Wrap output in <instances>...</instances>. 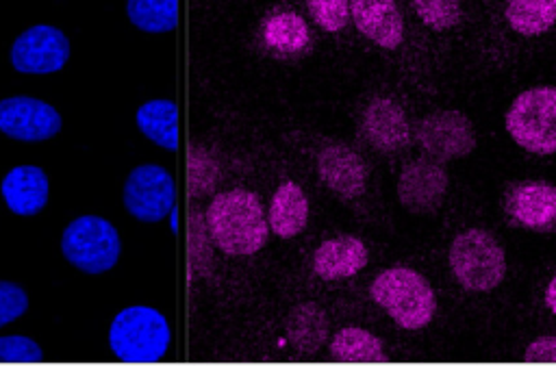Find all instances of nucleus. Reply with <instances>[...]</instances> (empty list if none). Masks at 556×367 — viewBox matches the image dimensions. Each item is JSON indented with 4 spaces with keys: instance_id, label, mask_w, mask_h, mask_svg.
<instances>
[{
    "instance_id": "10",
    "label": "nucleus",
    "mask_w": 556,
    "mask_h": 367,
    "mask_svg": "<svg viewBox=\"0 0 556 367\" xmlns=\"http://www.w3.org/2000/svg\"><path fill=\"white\" fill-rule=\"evenodd\" d=\"M447 191V172L434 159L406 163L397 178V200L415 215L437 213Z\"/></svg>"
},
{
    "instance_id": "27",
    "label": "nucleus",
    "mask_w": 556,
    "mask_h": 367,
    "mask_svg": "<svg viewBox=\"0 0 556 367\" xmlns=\"http://www.w3.org/2000/svg\"><path fill=\"white\" fill-rule=\"evenodd\" d=\"M28 308V293L9 280H0V328L20 319Z\"/></svg>"
},
{
    "instance_id": "26",
    "label": "nucleus",
    "mask_w": 556,
    "mask_h": 367,
    "mask_svg": "<svg viewBox=\"0 0 556 367\" xmlns=\"http://www.w3.org/2000/svg\"><path fill=\"white\" fill-rule=\"evenodd\" d=\"M43 352L37 341L20 334L0 337V363H37Z\"/></svg>"
},
{
    "instance_id": "11",
    "label": "nucleus",
    "mask_w": 556,
    "mask_h": 367,
    "mask_svg": "<svg viewBox=\"0 0 556 367\" xmlns=\"http://www.w3.org/2000/svg\"><path fill=\"white\" fill-rule=\"evenodd\" d=\"M417 143L434 159H460L476 145L469 119L458 111H434L417 126Z\"/></svg>"
},
{
    "instance_id": "6",
    "label": "nucleus",
    "mask_w": 556,
    "mask_h": 367,
    "mask_svg": "<svg viewBox=\"0 0 556 367\" xmlns=\"http://www.w3.org/2000/svg\"><path fill=\"white\" fill-rule=\"evenodd\" d=\"M508 135L528 152H556V87L521 91L506 113Z\"/></svg>"
},
{
    "instance_id": "25",
    "label": "nucleus",
    "mask_w": 556,
    "mask_h": 367,
    "mask_svg": "<svg viewBox=\"0 0 556 367\" xmlns=\"http://www.w3.org/2000/svg\"><path fill=\"white\" fill-rule=\"evenodd\" d=\"M313 20L328 33H339L350 20V0H306Z\"/></svg>"
},
{
    "instance_id": "1",
    "label": "nucleus",
    "mask_w": 556,
    "mask_h": 367,
    "mask_svg": "<svg viewBox=\"0 0 556 367\" xmlns=\"http://www.w3.org/2000/svg\"><path fill=\"white\" fill-rule=\"evenodd\" d=\"M206 228L224 254L250 256L265 245L269 222L263 204L252 191L235 189L211 200L206 208Z\"/></svg>"
},
{
    "instance_id": "17",
    "label": "nucleus",
    "mask_w": 556,
    "mask_h": 367,
    "mask_svg": "<svg viewBox=\"0 0 556 367\" xmlns=\"http://www.w3.org/2000/svg\"><path fill=\"white\" fill-rule=\"evenodd\" d=\"M269 228L274 235L289 239L302 232L308 222V200L300 185L282 182L269 202Z\"/></svg>"
},
{
    "instance_id": "12",
    "label": "nucleus",
    "mask_w": 556,
    "mask_h": 367,
    "mask_svg": "<svg viewBox=\"0 0 556 367\" xmlns=\"http://www.w3.org/2000/svg\"><path fill=\"white\" fill-rule=\"evenodd\" d=\"M317 172L321 182L345 200L356 198L365 191L367 167L363 159L348 145H328L317 159Z\"/></svg>"
},
{
    "instance_id": "3",
    "label": "nucleus",
    "mask_w": 556,
    "mask_h": 367,
    "mask_svg": "<svg viewBox=\"0 0 556 367\" xmlns=\"http://www.w3.org/2000/svg\"><path fill=\"white\" fill-rule=\"evenodd\" d=\"M369 295L404 330L428 326L437 311L434 291L408 267H389L380 271L371 282Z\"/></svg>"
},
{
    "instance_id": "24",
    "label": "nucleus",
    "mask_w": 556,
    "mask_h": 367,
    "mask_svg": "<svg viewBox=\"0 0 556 367\" xmlns=\"http://www.w3.org/2000/svg\"><path fill=\"white\" fill-rule=\"evenodd\" d=\"M419 20L432 30H447L460 20L458 0H410Z\"/></svg>"
},
{
    "instance_id": "23",
    "label": "nucleus",
    "mask_w": 556,
    "mask_h": 367,
    "mask_svg": "<svg viewBox=\"0 0 556 367\" xmlns=\"http://www.w3.org/2000/svg\"><path fill=\"white\" fill-rule=\"evenodd\" d=\"M506 20L519 35H541L556 24V0H510Z\"/></svg>"
},
{
    "instance_id": "21",
    "label": "nucleus",
    "mask_w": 556,
    "mask_h": 367,
    "mask_svg": "<svg viewBox=\"0 0 556 367\" xmlns=\"http://www.w3.org/2000/svg\"><path fill=\"white\" fill-rule=\"evenodd\" d=\"M263 39L271 50L282 54H293L308 46L311 33L306 22L298 13L280 11L265 22Z\"/></svg>"
},
{
    "instance_id": "19",
    "label": "nucleus",
    "mask_w": 556,
    "mask_h": 367,
    "mask_svg": "<svg viewBox=\"0 0 556 367\" xmlns=\"http://www.w3.org/2000/svg\"><path fill=\"white\" fill-rule=\"evenodd\" d=\"M510 213L528 228L547 226L556 217V189L545 182L519 187L510 198Z\"/></svg>"
},
{
    "instance_id": "4",
    "label": "nucleus",
    "mask_w": 556,
    "mask_h": 367,
    "mask_svg": "<svg viewBox=\"0 0 556 367\" xmlns=\"http://www.w3.org/2000/svg\"><path fill=\"white\" fill-rule=\"evenodd\" d=\"M450 267L458 284L484 293L504 280L506 254L493 235L469 228L450 243Z\"/></svg>"
},
{
    "instance_id": "14",
    "label": "nucleus",
    "mask_w": 556,
    "mask_h": 367,
    "mask_svg": "<svg viewBox=\"0 0 556 367\" xmlns=\"http://www.w3.org/2000/svg\"><path fill=\"white\" fill-rule=\"evenodd\" d=\"M350 15L356 28L380 48L393 50L404 39V22L395 0H350Z\"/></svg>"
},
{
    "instance_id": "2",
    "label": "nucleus",
    "mask_w": 556,
    "mask_h": 367,
    "mask_svg": "<svg viewBox=\"0 0 556 367\" xmlns=\"http://www.w3.org/2000/svg\"><path fill=\"white\" fill-rule=\"evenodd\" d=\"M169 324L156 308L128 306L109 328V347L119 363H159L169 350Z\"/></svg>"
},
{
    "instance_id": "8",
    "label": "nucleus",
    "mask_w": 556,
    "mask_h": 367,
    "mask_svg": "<svg viewBox=\"0 0 556 367\" xmlns=\"http://www.w3.org/2000/svg\"><path fill=\"white\" fill-rule=\"evenodd\" d=\"M9 59L22 74H54L70 59V39L52 24H35L15 37Z\"/></svg>"
},
{
    "instance_id": "15",
    "label": "nucleus",
    "mask_w": 556,
    "mask_h": 367,
    "mask_svg": "<svg viewBox=\"0 0 556 367\" xmlns=\"http://www.w3.org/2000/svg\"><path fill=\"white\" fill-rule=\"evenodd\" d=\"M367 265V248L356 237H334L324 241L313 254V271L321 280L356 276Z\"/></svg>"
},
{
    "instance_id": "29",
    "label": "nucleus",
    "mask_w": 556,
    "mask_h": 367,
    "mask_svg": "<svg viewBox=\"0 0 556 367\" xmlns=\"http://www.w3.org/2000/svg\"><path fill=\"white\" fill-rule=\"evenodd\" d=\"M545 304L552 313H556V278L547 284V291H545Z\"/></svg>"
},
{
    "instance_id": "7",
    "label": "nucleus",
    "mask_w": 556,
    "mask_h": 367,
    "mask_svg": "<svg viewBox=\"0 0 556 367\" xmlns=\"http://www.w3.org/2000/svg\"><path fill=\"white\" fill-rule=\"evenodd\" d=\"M176 204V182L161 165H139L124 182V208L143 224L165 219Z\"/></svg>"
},
{
    "instance_id": "18",
    "label": "nucleus",
    "mask_w": 556,
    "mask_h": 367,
    "mask_svg": "<svg viewBox=\"0 0 556 367\" xmlns=\"http://www.w3.org/2000/svg\"><path fill=\"white\" fill-rule=\"evenodd\" d=\"M135 122L141 135L159 148L169 152L178 148V109L174 100L154 98L143 102L135 113Z\"/></svg>"
},
{
    "instance_id": "9",
    "label": "nucleus",
    "mask_w": 556,
    "mask_h": 367,
    "mask_svg": "<svg viewBox=\"0 0 556 367\" xmlns=\"http://www.w3.org/2000/svg\"><path fill=\"white\" fill-rule=\"evenodd\" d=\"M61 126V113L46 100L33 96H9L0 100V132L11 139L26 143L46 141L59 135Z\"/></svg>"
},
{
    "instance_id": "20",
    "label": "nucleus",
    "mask_w": 556,
    "mask_h": 367,
    "mask_svg": "<svg viewBox=\"0 0 556 367\" xmlns=\"http://www.w3.org/2000/svg\"><path fill=\"white\" fill-rule=\"evenodd\" d=\"M330 356L341 363H374L384 358V343L363 328H343L330 343Z\"/></svg>"
},
{
    "instance_id": "28",
    "label": "nucleus",
    "mask_w": 556,
    "mask_h": 367,
    "mask_svg": "<svg viewBox=\"0 0 556 367\" xmlns=\"http://www.w3.org/2000/svg\"><path fill=\"white\" fill-rule=\"evenodd\" d=\"M526 358L534 363H556V337H541L526 350Z\"/></svg>"
},
{
    "instance_id": "13",
    "label": "nucleus",
    "mask_w": 556,
    "mask_h": 367,
    "mask_svg": "<svg viewBox=\"0 0 556 367\" xmlns=\"http://www.w3.org/2000/svg\"><path fill=\"white\" fill-rule=\"evenodd\" d=\"M0 193L11 213L30 217L48 204L50 180L48 174L37 165H17L4 174Z\"/></svg>"
},
{
    "instance_id": "16",
    "label": "nucleus",
    "mask_w": 556,
    "mask_h": 367,
    "mask_svg": "<svg viewBox=\"0 0 556 367\" xmlns=\"http://www.w3.org/2000/svg\"><path fill=\"white\" fill-rule=\"evenodd\" d=\"M363 130L380 150H400L408 143L410 128L404 111L387 98L374 100L363 113Z\"/></svg>"
},
{
    "instance_id": "5",
    "label": "nucleus",
    "mask_w": 556,
    "mask_h": 367,
    "mask_svg": "<svg viewBox=\"0 0 556 367\" xmlns=\"http://www.w3.org/2000/svg\"><path fill=\"white\" fill-rule=\"evenodd\" d=\"M61 252L76 269L98 276L113 269L122 254L117 228L98 215L72 219L61 235Z\"/></svg>"
},
{
    "instance_id": "22",
    "label": "nucleus",
    "mask_w": 556,
    "mask_h": 367,
    "mask_svg": "<svg viewBox=\"0 0 556 367\" xmlns=\"http://www.w3.org/2000/svg\"><path fill=\"white\" fill-rule=\"evenodd\" d=\"M126 17L143 33H169L178 24V0H126Z\"/></svg>"
}]
</instances>
